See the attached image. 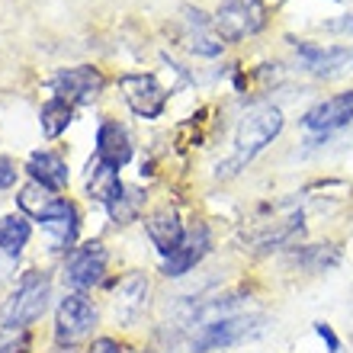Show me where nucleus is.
Instances as JSON below:
<instances>
[{
	"mask_svg": "<svg viewBox=\"0 0 353 353\" xmlns=\"http://www.w3.org/2000/svg\"><path fill=\"white\" fill-rule=\"evenodd\" d=\"M7 353H19V350H7Z\"/></svg>",
	"mask_w": 353,
	"mask_h": 353,
	"instance_id": "nucleus-25",
	"label": "nucleus"
},
{
	"mask_svg": "<svg viewBox=\"0 0 353 353\" xmlns=\"http://www.w3.org/2000/svg\"><path fill=\"white\" fill-rule=\"evenodd\" d=\"M19 209L29 215V219H36L46 232L55 234V244L58 248H68V244L74 241L77 234V212L74 205L68 203V199H61V196H55L52 190H46L42 183H26L23 190H19L17 196Z\"/></svg>",
	"mask_w": 353,
	"mask_h": 353,
	"instance_id": "nucleus-1",
	"label": "nucleus"
},
{
	"mask_svg": "<svg viewBox=\"0 0 353 353\" xmlns=\"http://www.w3.org/2000/svg\"><path fill=\"white\" fill-rule=\"evenodd\" d=\"M97 325V308L84 292H74V296H65L61 305L55 312V337L58 344H77L84 341L87 334Z\"/></svg>",
	"mask_w": 353,
	"mask_h": 353,
	"instance_id": "nucleus-6",
	"label": "nucleus"
},
{
	"mask_svg": "<svg viewBox=\"0 0 353 353\" xmlns=\"http://www.w3.org/2000/svg\"><path fill=\"white\" fill-rule=\"evenodd\" d=\"M296 55L308 74L337 77L353 68V46H315V42H296Z\"/></svg>",
	"mask_w": 353,
	"mask_h": 353,
	"instance_id": "nucleus-8",
	"label": "nucleus"
},
{
	"mask_svg": "<svg viewBox=\"0 0 353 353\" xmlns=\"http://www.w3.org/2000/svg\"><path fill=\"white\" fill-rule=\"evenodd\" d=\"M17 164L10 158H0V190H10V186L17 183Z\"/></svg>",
	"mask_w": 353,
	"mask_h": 353,
	"instance_id": "nucleus-22",
	"label": "nucleus"
},
{
	"mask_svg": "<svg viewBox=\"0 0 353 353\" xmlns=\"http://www.w3.org/2000/svg\"><path fill=\"white\" fill-rule=\"evenodd\" d=\"M145 232H148L151 244H154L164 257H170V254L186 241V228L174 209H158V212H151L148 219H145Z\"/></svg>",
	"mask_w": 353,
	"mask_h": 353,
	"instance_id": "nucleus-14",
	"label": "nucleus"
},
{
	"mask_svg": "<svg viewBox=\"0 0 353 353\" xmlns=\"http://www.w3.org/2000/svg\"><path fill=\"white\" fill-rule=\"evenodd\" d=\"M205 254H209V228H205V225H196V228H190V232H186V241L180 244L170 257H164L161 273H164V276H170V279L186 276L196 263L203 261Z\"/></svg>",
	"mask_w": 353,
	"mask_h": 353,
	"instance_id": "nucleus-12",
	"label": "nucleus"
},
{
	"mask_svg": "<svg viewBox=\"0 0 353 353\" xmlns=\"http://www.w3.org/2000/svg\"><path fill=\"white\" fill-rule=\"evenodd\" d=\"M353 122V90H344V93H334V97H327V100L315 103L312 110L302 116V125L308 132H337L341 125Z\"/></svg>",
	"mask_w": 353,
	"mask_h": 353,
	"instance_id": "nucleus-10",
	"label": "nucleus"
},
{
	"mask_svg": "<svg viewBox=\"0 0 353 353\" xmlns=\"http://www.w3.org/2000/svg\"><path fill=\"white\" fill-rule=\"evenodd\" d=\"M119 87L129 110L141 119H158L164 106H168V90L161 87V81L154 74H122Z\"/></svg>",
	"mask_w": 353,
	"mask_h": 353,
	"instance_id": "nucleus-7",
	"label": "nucleus"
},
{
	"mask_svg": "<svg viewBox=\"0 0 353 353\" xmlns=\"http://www.w3.org/2000/svg\"><path fill=\"white\" fill-rule=\"evenodd\" d=\"M26 174L32 176L36 183L46 186V190H52V193H58V190L68 186V164L55 151H36V154H29Z\"/></svg>",
	"mask_w": 353,
	"mask_h": 353,
	"instance_id": "nucleus-16",
	"label": "nucleus"
},
{
	"mask_svg": "<svg viewBox=\"0 0 353 353\" xmlns=\"http://www.w3.org/2000/svg\"><path fill=\"white\" fill-rule=\"evenodd\" d=\"M106 273V251L103 244H84V248H74L68 254L65 263V283L77 292L93 289Z\"/></svg>",
	"mask_w": 353,
	"mask_h": 353,
	"instance_id": "nucleus-9",
	"label": "nucleus"
},
{
	"mask_svg": "<svg viewBox=\"0 0 353 353\" xmlns=\"http://www.w3.org/2000/svg\"><path fill=\"white\" fill-rule=\"evenodd\" d=\"M87 190H90L93 199H100V203H110L112 196L122 190L119 170L106 168L103 161L93 158V161H90V170H87Z\"/></svg>",
	"mask_w": 353,
	"mask_h": 353,
	"instance_id": "nucleus-18",
	"label": "nucleus"
},
{
	"mask_svg": "<svg viewBox=\"0 0 353 353\" xmlns=\"http://www.w3.org/2000/svg\"><path fill=\"white\" fill-rule=\"evenodd\" d=\"M148 292H151L148 279L141 276V273H129L119 283V289H116V318L132 325L145 312V305H148Z\"/></svg>",
	"mask_w": 353,
	"mask_h": 353,
	"instance_id": "nucleus-15",
	"label": "nucleus"
},
{
	"mask_svg": "<svg viewBox=\"0 0 353 353\" xmlns=\"http://www.w3.org/2000/svg\"><path fill=\"white\" fill-rule=\"evenodd\" d=\"M263 318L261 315H228V318H219L212 325H205L196 331L193 337V353H212V350H228V347L241 344L248 337L261 327Z\"/></svg>",
	"mask_w": 353,
	"mask_h": 353,
	"instance_id": "nucleus-5",
	"label": "nucleus"
},
{
	"mask_svg": "<svg viewBox=\"0 0 353 353\" xmlns=\"http://www.w3.org/2000/svg\"><path fill=\"white\" fill-rule=\"evenodd\" d=\"M48 296H52V283H48L46 273H29V276H23L17 292L0 308V325L13 327V331H17V327H29L36 318H42V312L48 308Z\"/></svg>",
	"mask_w": 353,
	"mask_h": 353,
	"instance_id": "nucleus-3",
	"label": "nucleus"
},
{
	"mask_svg": "<svg viewBox=\"0 0 353 353\" xmlns=\"http://www.w3.org/2000/svg\"><path fill=\"white\" fill-rule=\"evenodd\" d=\"M132 158V139L116 119H103L100 132H97V161H103L106 168L119 170L125 168Z\"/></svg>",
	"mask_w": 353,
	"mask_h": 353,
	"instance_id": "nucleus-13",
	"label": "nucleus"
},
{
	"mask_svg": "<svg viewBox=\"0 0 353 353\" xmlns=\"http://www.w3.org/2000/svg\"><path fill=\"white\" fill-rule=\"evenodd\" d=\"M279 132H283V112L276 106H257V110H251L241 119L238 132H234V154H232V161H225V174H234L244 164H251Z\"/></svg>",
	"mask_w": 353,
	"mask_h": 353,
	"instance_id": "nucleus-2",
	"label": "nucleus"
},
{
	"mask_svg": "<svg viewBox=\"0 0 353 353\" xmlns=\"http://www.w3.org/2000/svg\"><path fill=\"white\" fill-rule=\"evenodd\" d=\"M141 203H145V196H141L139 190H125V186H122L119 193H116L110 203H106V209H110L112 222H116V225H125V222H132V219L139 215Z\"/></svg>",
	"mask_w": 353,
	"mask_h": 353,
	"instance_id": "nucleus-20",
	"label": "nucleus"
},
{
	"mask_svg": "<svg viewBox=\"0 0 353 353\" xmlns=\"http://www.w3.org/2000/svg\"><path fill=\"white\" fill-rule=\"evenodd\" d=\"M327 29H331V32H353V17L334 19V23H327Z\"/></svg>",
	"mask_w": 353,
	"mask_h": 353,
	"instance_id": "nucleus-24",
	"label": "nucleus"
},
{
	"mask_svg": "<svg viewBox=\"0 0 353 353\" xmlns=\"http://www.w3.org/2000/svg\"><path fill=\"white\" fill-rule=\"evenodd\" d=\"M71 119H74V103L61 100V97L46 100L42 110H39V125L46 132V139H58V135L71 125Z\"/></svg>",
	"mask_w": 353,
	"mask_h": 353,
	"instance_id": "nucleus-17",
	"label": "nucleus"
},
{
	"mask_svg": "<svg viewBox=\"0 0 353 353\" xmlns=\"http://www.w3.org/2000/svg\"><path fill=\"white\" fill-rule=\"evenodd\" d=\"M90 353H122V347L112 341V337H97L90 344Z\"/></svg>",
	"mask_w": 353,
	"mask_h": 353,
	"instance_id": "nucleus-23",
	"label": "nucleus"
},
{
	"mask_svg": "<svg viewBox=\"0 0 353 353\" xmlns=\"http://www.w3.org/2000/svg\"><path fill=\"white\" fill-rule=\"evenodd\" d=\"M103 84H106L103 74L90 65L65 68V71H58V74L52 77V90H55V97H61V100H68V103L90 100V97H97V93L103 90Z\"/></svg>",
	"mask_w": 353,
	"mask_h": 353,
	"instance_id": "nucleus-11",
	"label": "nucleus"
},
{
	"mask_svg": "<svg viewBox=\"0 0 353 353\" xmlns=\"http://www.w3.org/2000/svg\"><path fill=\"white\" fill-rule=\"evenodd\" d=\"M29 234H32V228H29L26 215H3V219H0V251L10 254V257H17V254L26 248Z\"/></svg>",
	"mask_w": 353,
	"mask_h": 353,
	"instance_id": "nucleus-19",
	"label": "nucleus"
},
{
	"mask_svg": "<svg viewBox=\"0 0 353 353\" xmlns=\"http://www.w3.org/2000/svg\"><path fill=\"white\" fill-rule=\"evenodd\" d=\"M212 23H215V32L225 42H241V39L263 29L267 10H263V0H222Z\"/></svg>",
	"mask_w": 353,
	"mask_h": 353,
	"instance_id": "nucleus-4",
	"label": "nucleus"
},
{
	"mask_svg": "<svg viewBox=\"0 0 353 353\" xmlns=\"http://www.w3.org/2000/svg\"><path fill=\"white\" fill-rule=\"evenodd\" d=\"M292 261L299 263V267H305V270H327V267H334L337 261H341V254L331 248V244H315V248H302V251L292 254Z\"/></svg>",
	"mask_w": 353,
	"mask_h": 353,
	"instance_id": "nucleus-21",
	"label": "nucleus"
}]
</instances>
